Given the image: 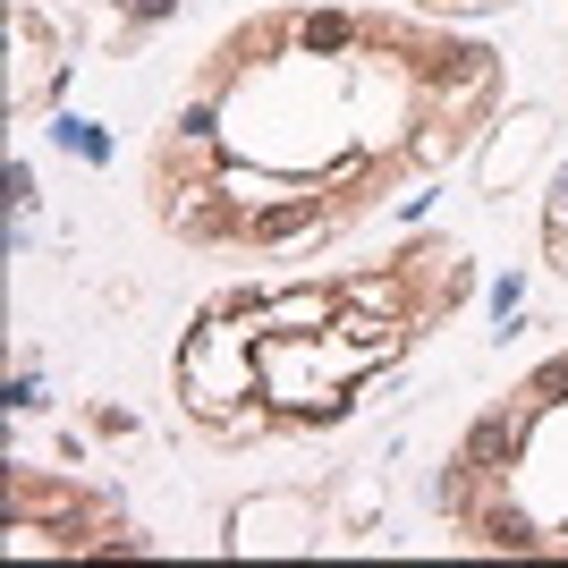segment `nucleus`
<instances>
[{
	"label": "nucleus",
	"mask_w": 568,
	"mask_h": 568,
	"mask_svg": "<svg viewBox=\"0 0 568 568\" xmlns=\"http://www.w3.org/2000/svg\"><path fill=\"white\" fill-rule=\"evenodd\" d=\"M500 102L509 60L458 18L407 0H281L187 69L136 187L187 255H306L458 170Z\"/></svg>",
	"instance_id": "obj_1"
},
{
	"label": "nucleus",
	"mask_w": 568,
	"mask_h": 568,
	"mask_svg": "<svg viewBox=\"0 0 568 568\" xmlns=\"http://www.w3.org/2000/svg\"><path fill=\"white\" fill-rule=\"evenodd\" d=\"M475 297L467 237H399L390 255L237 281L187 314L170 348V407L221 458L288 450L356 425Z\"/></svg>",
	"instance_id": "obj_2"
},
{
	"label": "nucleus",
	"mask_w": 568,
	"mask_h": 568,
	"mask_svg": "<svg viewBox=\"0 0 568 568\" xmlns=\"http://www.w3.org/2000/svg\"><path fill=\"white\" fill-rule=\"evenodd\" d=\"M433 518L484 560H568V339L475 407L442 458Z\"/></svg>",
	"instance_id": "obj_3"
},
{
	"label": "nucleus",
	"mask_w": 568,
	"mask_h": 568,
	"mask_svg": "<svg viewBox=\"0 0 568 568\" xmlns=\"http://www.w3.org/2000/svg\"><path fill=\"white\" fill-rule=\"evenodd\" d=\"M9 551L18 560H94V551H144L128 500L69 467H9Z\"/></svg>",
	"instance_id": "obj_4"
},
{
	"label": "nucleus",
	"mask_w": 568,
	"mask_h": 568,
	"mask_svg": "<svg viewBox=\"0 0 568 568\" xmlns=\"http://www.w3.org/2000/svg\"><path fill=\"white\" fill-rule=\"evenodd\" d=\"M544 263L568 281V170H560V187L544 195Z\"/></svg>",
	"instance_id": "obj_5"
},
{
	"label": "nucleus",
	"mask_w": 568,
	"mask_h": 568,
	"mask_svg": "<svg viewBox=\"0 0 568 568\" xmlns=\"http://www.w3.org/2000/svg\"><path fill=\"white\" fill-rule=\"evenodd\" d=\"M407 9H425V18H493L509 0H407Z\"/></svg>",
	"instance_id": "obj_6"
}]
</instances>
